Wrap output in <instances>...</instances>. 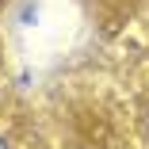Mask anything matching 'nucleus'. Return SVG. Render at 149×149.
<instances>
[{
  "instance_id": "1",
  "label": "nucleus",
  "mask_w": 149,
  "mask_h": 149,
  "mask_svg": "<svg viewBox=\"0 0 149 149\" xmlns=\"http://www.w3.org/2000/svg\"><path fill=\"white\" fill-rule=\"evenodd\" d=\"M145 138H149V115H145Z\"/></svg>"
},
{
  "instance_id": "2",
  "label": "nucleus",
  "mask_w": 149,
  "mask_h": 149,
  "mask_svg": "<svg viewBox=\"0 0 149 149\" xmlns=\"http://www.w3.org/2000/svg\"><path fill=\"white\" fill-rule=\"evenodd\" d=\"M0 149H8V145H4V138H0Z\"/></svg>"
}]
</instances>
